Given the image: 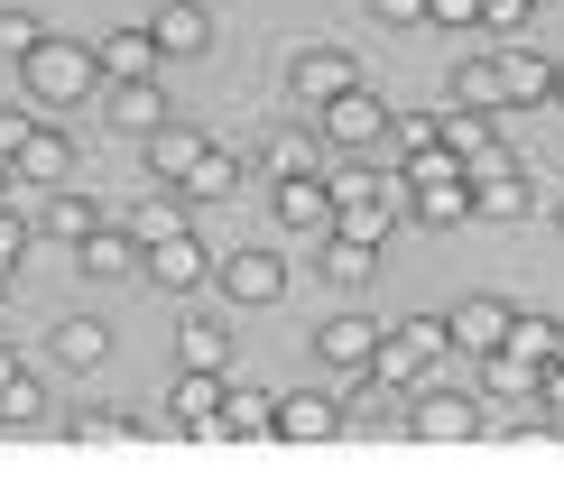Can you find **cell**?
<instances>
[{
	"label": "cell",
	"mask_w": 564,
	"mask_h": 480,
	"mask_svg": "<svg viewBox=\"0 0 564 480\" xmlns=\"http://www.w3.org/2000/svg\"><path fill=\"white\" fill-rule=\"evenodd\" d=\"M454 360V324L444 315H398L380 332V351H370V379H389V389H408V379H426Z\"/></svg>",
	"instance_id": "4"
},
{
	"label": "cell",
	"mask_w": 564,
	"mask_h": 480,
	"mask_svg": "<svg viewBox=\"0 0 564 480\" xmlns=\"http://www.w3.org/2000/svg\"><path fill=\"white\" fill-rule=\"evenodd\" d=\"M214 286H223L231 305H278V296H288V259H278V250H250V240H241V250L214 259Z\"/></svg>",
	"instance_id": "10"
},
{
	"label": "cell",
	"mask_w": 564,
	"mask_h": 480,
	"mask_svg": "<svg viewBox=\"0 0 564 480\" xmlns=\"http://www.w3.org/2000/svg\"><path fill=\"white\" fill-rule=\"evenodd\" d=\"M546 332H555L546 315H519V324H509V351H528V360H546Z\"/></svg>",
	"instance_id": "40"
},
{
	"label": "cell",
	"mask_w": 564,
	"mask_h": 480,
	"mask_svg": "<svg viewBox=\"0 0 564 480\" xmlns=\"http://www.w3.org/2000/svg\"><path fill=\"white\" fill-rule=\"evenodd\" d=\"M130 231H139V240H167V231H185V195H176V185H149V195L130 204Z\"/></svg>",
	"instance_id": "33"
},
{
	"label": "cell",
	"mask_w": 564,
	"mask_h": 480,
	"mask_svg": "<svg viewBox=\"0 0 564 480\" xmlns=\"http://www.w3.org/2000/svg\"><path fill=\"white\" fill-rule=\"evenodd\" d=\"M334 231H361V240H389V222H398V204H408V176H380V166H334Z\"/></svg>",
	"instance_id": "3"
},
{
	"label": "cell",
	"mask_w": 564,
	"mask_h": 480,
	"mask_svg": "<svg viewBox=\"0 0 564 480\" xmlns=\"http://www.w3.org/2000/svg\"><path fill=\"white\" fill-rule=\"evenodd\" d=\"M93 56H102V84H149L158 65H167V56H158V37H149V29H111L102 46H93Z\"/></svg>",
	"instance_id": "23"
},
{
	"label": "cell",
	"mask_w": 564,
	"mask_h": 480,
	"mask_svg": "<svg viewBox=\"0 0 564 480\" xmlns=\"http://www.w3.org/2000/svg\"><path fill=\"white\" fill-rule=\"evenodd\" d=\"M389 139H398V157H426L435 139H444V120L435 111H389Z\"/></svg>",
	"instance_id": "36"
},
{
	"label": "cell",
	"mask_w": 564,
	"mask_h": 480,
	"mask_svg": "<svg viewBox=\"0 0 564 480\" xmlns=\"http://www.w3.org/2000/svg\"><path fill=\"white\" fill-rule=\"evenodd\" d=\"M37 120H46L37 102H0V157H19V139H29Z\"/></svg>",
	"instance_id": "39"
},
{
	"label": "cell",
	"mask_w": 564,
	"mask_h": 480,
	"mask_svg": "<svg viewBox=\"0 0 564 480\" xmlns=\"http://www.w3.org/2000/svg\"><path fill=\"white\" fill-rule=\"evenodd\" d=\"M149 37H158V56H204V46H214V10H204V0H158Z\"/></svg>",
	"instance_id": "21"
},
{
	"label": "cell",
	"mask_w": 564,
	"mask_h": 480,
	"mask_svg": "<svg viewBox=\"0 0 564 480\" xmlns=\"http://www.w3.org/2000/svg\"><path fill=\"white\" fill-rule=\"evenodd\" d=\"M10 176H19V185H10V204H19V212L37 222V195H56V185H75V139H65L56 120H37V130L19 139Z\"/></svg>",
	"instance_id": "6"
},
{
	"label": "cell",
	"mask_w": 564,
	"mask_h": 480,
	"mask_svg": "<svg viewBox=\"0 0 564 480\" xmlns=\"http://www.w3.org/2000/svg\"><path fill=\"white\" fill-rule=\"evenodd\" d=\"M0 379H19V351H10V342H0Z\"/></svg>",
	"instance_id": "45"
},
{
	"label": "cell",
	"mask_w": 564,
	"mask_h": 480,
	"mask_svg": "<svg viewBox=\"0 0 564 480\" xmlns=\"http://www.w3.org/2000/svg\"><path fill=\"white\" fill-rule=\"evenodd\" d=\"M269 212H278V231L324 240V231H334V185H324V176H269Z\"/></svg>",
	"instance_id": "12"
},
{
	"label": "cell",
	"mask_w": 564,
	"mask_h": 480,
	"mask_svg": "<svg viewBox=\"0 0 564 480\" xmlns=\"http://www.w3.org/2000/svg\"><path fill=\"white\" fill-rule=\"evenodd\" d=\"M380 315H324L315 324V360H324V370H351V379H361L370 370V351H380Z\"/></svg>",
	"instance_id": "17"
},
{
	"label": "cell",
	"mask_w": 564,
	"mask_h": 480,
	"mask_svg": "<svg viewBox=\"0 0 564 480\" xmlns=\"http://www.w3.org/2000/svg\"><path fill=\"white\" fill-rule=\"evenodd\" d=\"M0 296H10V269H0Z\"/></svg>",
	"instance_id": "49"
},
{
	"label": "cell",
	"mask_w": 564,
	"mask_h": 480,
	"mask_svg": "<svg viewBox=\"0 0 564 480\" xmlns=\"http://www.w3.org/2000/svg\"><path fill=\"white\" fill-rule=\"evenodd\" d=\"M269 435H278V444H334V435H343V406L324 397V389H296V397H278Z\"/></svg>",
	"instance_id": "19"
},
{
	"label": "cell",
	"mask_w": 564,
	"mask_h": 480,
	"mask_svg": "<svg viewBox=\"0 0 564 480\" xmlns=\"http://www.w3.org/2000/svg\"><path fill=\"white\" fill-rule=\"evenodd\" d=\"M444 92H454L463 111H509V84H500V56H463V65H454V84H444Z\"/></svg>",
	"instance_id": "28"
},
{
	"label": "cell",
	"mask_w": 564,
	"mask_h": 480,
	"mask_svg": "<svg viewBox=\"0 0 564 480\" xmlns=\"http://www.w3.org/2000/svg\"><path fill=\"white\" fill-rule=\"evenodd\" d=\"M555 102H564V65H555Z\"/></svg>",
	"instance_id": "47"
},
{
	"label": "cell",
	"mask_w": 564,
	"mask_h": 480,
	"mask_svg": "<svg viewBox=\"0 0 564 480\" xmlns=\"http://www.w3.org/2000/svg\"><path fill=\"white\" fill-rule=\"evenodd\" d=\"M528 10H546V0H528Z\"/></svg>",
	"instance_id": "50"
},
{
	"label": "cell",
	"mask_w": 564,
	"mask_h": 480,
	"mask_svg": "<svg viewBox=\"0 0 564 480\" xmlns=\"http://www.w3.org/2000/svg\"><path fill=\"white\" fill-rule=\"evenodd\" d=\"M176 360H185V370H231V324L185 315V324H176Z\"/></svg>",
	"instance_id": "29"
},
{
	"label": "cell",
	"mask_w": 564,
	"mask_h": 480,
	"mask_svg": "<svg viewBox=\"0 0 564 480\" xmlns=\"http://www.w3.org/2000/svg\"><path fill=\"white\" fill-rule=\"evenodd\" d=\"M500 84H509V102H546L555 92V56L528 46V37H500Z\"/></svg>",
	"instance_id": "22"
},
{
	"label": "cell",
	"mask_w": 564,
	"mask_h": 480,
	"mask_svg": "<svg viewBox=\"0 0 564 480\" xmlns=\"http://www.w3.org/2000/svg\"><path fill=\"white\" fill-rule=\"evenodd\" d=\"M260 176H324V130L315 120H278V130H260Z\"/></svg>",
	"instance_id": "18"
},
{
	"label": "cell",
	"mask_w": 564,
	"mask_h": 480,
	"mask_svg": "<svg viewBox=\"0 0 564 480\" xmlns=\"http://www.w3.org/2000/svg\"><path fill=\"white\" fill-rule=\"evenodd\" d=\"M305 120H315L324 149H343V157H361V149H380V139H389V102H380L370 84H343L334 102H315Z\"/></svg>",
	"instance_id": "7"
},
{
	"label": "cell",
	"mask_w": 564,
	"mask_h": 480,
	"mask_svg": "<svg viewBox=\"0 0 564 480\" xmlns=\"http://www.w3.org/2000/svg\"><path fill=\"white\" fill-rule=\"evenodd\" d=\"M408 435H416V444H481V435H490V406L463 397L454 379H435V389L408 406Z\"/></svg>",
	"instance_id": "8"
},
{
	"label": "cell",
	"mask_w": 564,
	"mask_h": 480,
	"mask_svg": "<svg viewBox=\"0 0 564 480\" xmlns=\"http://www.w3.org/2000/svg\"><path fill=\"white\" fill-rule=\"evenodd\" d=\"M444 324H454V351L463 360H490V351L509 342V324H519V305H509V296H463Z\"/></svg>",
	"instance_id": "16"
},
{
	"label": "cell",
	"mask_w": 564,
	"mask_h": 480,
	"mask_svg": "<svg viewBox=\"0 0 564 480\" xmlns=\"http://www.w3.org/2000/svg\"><path fill=\"white\" fill-rule=\"evenodd\" d=\"M46 351H56V370H102L111 360V324L102 315H65L56 332H46Z\"/></svg>",
	"instance_id": "25"
},
{
	"label": "cell",
	"mask_w": 564,
	"mask_h": 480,
	"mask_svg": "<svg viewBox=\"0 0 564 480\" xmlns=\"http://www.w3.org/2000/svg\"><path fill=\"white\" fill-rule=\"evenodd\" d=\"M37 425H46V389H37L29 370L0 379V435H37Z\"/></svg>",
	"instance_id": "31"
},
{
	"label": "cell",
	"mask_w": 564,
	"mask_h": 480,
	"mask_svg": "<svg viewBox=\"0 0 564 480\" xmlns=\"http://www.w3.org/2000/svg\"><path fill=\"white\" fill-rule=\"evenodd\" d=\"M149 286H167V296H195L204 277H214V259H204V240H195V222L185 231H167V240H149V269H139Z\"/></svg>",
	"instance_id": "15"
},
{
	"label": "cell",
	"mask_w": 564,
	"mask_h": 480,
	"mask_svg": "<svg viewBox=\"0 0 564 480\" xmlns=\"http://www.w3.org/2000/svg\"><path fill=\"white\" fill-rule=\"evenodd\" d=\"M398 176H408V212H416V222H435V231L473 222V166H463L454 149H444V139H435L426 157H408Z\"/></svg>",
	"instance_id": "2"
},
{
	"label": "cell",
	"mask_w": 564,
	"mask_h": 480,
	"mask_svg": "<svg viewBox=\"0 0 564 480\" xmlns=\"http://www.w3.org/2000/svg\"><path fill=\"white\" fill-rule=\"evenodd\" d=\"M241 176H250V166L231 157V149H204V157H195V176H185L176 195H185V204H223V195H241Z\"/></svg>",
	"instance_id": "30"
},
{
	"label": "cell",
	"mask_w": 564,
	"mask_h": 480,
	"mask_svg": "<svg viewBox=\"0 0 564 480\" xmlns=\"http://www.w3.org/2000/svg\"><path fill=\"white\" fill-rule=\"evenodd\" d=\"M315 269H324V286H343V296H361V286L380 277V240H361V231H324Z\"/></svg>",
	"instance_id": "20"
},
{
	"label": "cell",
	"mask_w": 564,
	"mask_h": 480,
	"mask_svg": "<svg viewBox=\"0 0 564 480\" xmlns=\"http://www.w3.org/2000/svg\"><path fill=\"white\" fill-rule=\"evenodd\" d=\"M75 269H84L93 286H130L139 269H149V240H139L130 222H102V231L75 240Z\"/></svg>",
	"instance_id": "9"
},
{
	"label": "cell",
	"mask_w": 564,
	"mask_h": 480,
	"mask_svg": "<svg viewBox=\"0 0 564 480\" xmlns=\"http://www.w3.org/2000/svg\"><path fill=\"white\" fill-rule=\"evenodd\" d=\"M204 149H214V139H204L195 120H158V130L139 139V166H149V185H185Z\"/></svg>",
	"instance_id": "14"
},
{
	"label": "cell",
	"mask_w": 564,
	"mask_h": 480,
	"mask_svg": "<svg viewBox=\"0 0 564 480\" xmlns=\"http://www.w3.org/2000/svg\"><path fill=\"white\" fill-rule=\"evenodd\" d=\"M139 425L130 416H111V406H84V416H65V444H130Z\"/></svg>",
	"instance_id": "35"
},
{
	"label": "cell",
	"mask_w": 564,
	"mask_h": 480,
	"mask_svg": "<svg viewBox=\"0 0 564 480\" xmlns=\"http://www.w3.org/2000/svg\"><path fill=\"white\" fill-rule=\"evenodd\" d=\"M555 231H564V195H555Z\"/></svg>",
	"instance_id": "48"
},
{
	"label": "cell",
	"mask_w": 564,
	"mask_h": 480,
	"mask_svg": "<svg viewBox=\"0 0 564 480\" xmlns=\"http://www.w3.org/2000/svg\"><path fill=\"white\" fill-rule=\"evenodd\" d=\"M343 84H361V65H351V46H296V56H288V102H305V111H315V102H334V92Z\"/></svg>",
	"instance_id": "11"
},
{
	"label": "cell",
	"mask_w": 564,
	"mask_h": 480,
	"mask_svg": "<svg viewBox=\"0 0 564 480\" xmlns=\"http://www.w3.org/2000/svg\"><path fill=\"white\" fill-rule=\"evenodd\" d=\"M269 416H278V397H269V389H231V397H223V416H214V444H260V435H269Z\"/></svg>",
	"instance_id": "27"
},
{
	"label": "cell",
	"mask_w": 564,
	"mask_h": 480,
	"mask_svg": "<svg viewBox=\"0 0 564 480\" xmlns=\"http://www.w3.org/2000/svg\"><path fill=\"white\" fill-rule=\"evenodd\" d=\"M546 370H564V324H555V332H546Z\"/></svg>",
	"instance_id": "44"
},
{
	"label": "cell",
	"mask_w": 564,
	"mask_h": 480,
	"mask_svg": "<svg viewBox=\"0 0 564 480\" xmlns=\"http://www.w3.org/2000/svg\"><path fill=\"white\" fill-rule=\"evenodd\" d=\"M10 185H19V176H10V157H0V204H10Z\"/></svg>",
	"instance_id": "46"
},
{
	"label": "cell",
	"mask_w": 564,
	"mask_h": 480,
	"mask_svg": "<svg viewBox=\"0 0 564 480\" xmlns=\"http://www.w3.org/2000/svg\"><path fill=\"white\" fill-rule=\"evenodd\" d=\"M351 397H361V406H343V435H389V425H408V416H398V389H389V379H361V389H351Z\"/></svg>",
	"instance_id": "32"
},
{
	"label": "cell",
	"mask_w": 564,
	"mask_h": 480,
	"mask_svg": "<svg viewBox=\"0 0 564 480\" xmlns=\"http://www.w3.org/2000/svg\"><path fill=\"white\" fill-rule=\"evenodd\" d=\"M546 416H555V435H564V370H546Z\"/></svg>",
	"instance_id": "43"
},
{
	"label": "cell",
	"mask_w": 564,
	"mask_h": 480,
	"mask_svg": "<svg viewBox=\"0 0 564 480\" xmlns=\"http://www.w3.org/2000/svg\"><path fill=\"white\" fill-rule=\"evenodd\" d=\"M473 212L481 222H528L536 212V166L519 149H481L473 157Z\"/></svg>",
	"instance_id": "5"
},
{
	"label": "cell",
	"mask_w": 564,
	"mask_h": 480,
	"mask_svg": "<svg viewBox=\"0 0 564 480\" xmlns=\"http://www.w3.org/2000/svg\"><path fill=\"white\" fill-rule=\"evenodd\" d=\"M37 231L75 250L84 231H102V204H93V195H75V185H56V195H37Z\"/></svg>",
	"instance_id": "26"
},
{
	"label": "cell",
	"mask_w": 564,
	"mask_h": 480,
	"mask_svg": "<svg viewBox=\"0 0 564 480\" xmlns=\"http://www.w3.org/2000/svg\"><path fill=\"white\" fill-rule=\"evenodd\" d=\"M490 120H500V111H463V102H454V111H444V149L473 166L481 149H500V130H490Z\"/></svg>",
	"instance_id": "34"
},
{
	"label": "cell",
	"mask_w": 564,
	"mask_h": 480,
	"mask_svg": "<svg viewBox=\"0 0 564 480\" xmlns=\"http://www.w3.org/2000/svg\"><path fill=\"white\" fill-rule=\"evenodd\" d=\"M37 37H46V19H37V10H0V65H19Z\"/></svg>",
	"instance_id": "37"
},
{
	"label": "cell",
	"mask_w": 564,
	"mask_h": 480,
	"mask_svg": "<svg viewBox=\"0 0 564 480\" xmlns=\"http://www.w3.org/2000/svg\"><path fill=\"white\" fill-rule=\"evenodd\" d=\"M29 231H37L29 212H19V204H0V269H10V277H19V259H29Z\"/></svg>",
	"instance_id": "38"
},
{
	"label": "cell",
	"mask_w": 564,
	"mask_h": 480,
	"mask_svg": "<svg viewBox=\"0 0 564 480\" xmlns=\"http://www.w3.org/2000/svg\"><path fill=\"white\" fill-rule=\"evenodd\" d=\"M426 19H435V29H473L481 0H426Z\"/></svg>",
	"instance_id": "41"
},
{
	"label": "cell",
	"mask_w": 564,
	"mask_h": 480,
	"mask_svg": "<svg viewBox=\"0 0 564 480\" xmlns=\"http://www.w3.org/2000/svg\"><path fill=\"white\" fill-rule=\"evenodd\" d=\"M370 19H389V29H416V19H426V0H370Z\"/></svg>",
	"instance_id": "42"
},
{
	"label": "cell",
	"mask_w": 564,
	"mask_h": 480,
	"mask_svg": "<svg viewBox=\"0 0 564 480\" xmlns=\"http://www.w3.org/2000/svg\"><path fill=\"white\" fill-rule=\"evenodd\" d=\"M19 84H29V102H37L46 120H65V111H84L93 92H102V56H93L84 37H56V29H46L29 56H19Z\"/></svg>",
	"instance_id": "1"
},
{
	"label": "cell",
	"mask_w": 564,
	"mask_h": 480,
	"mask_svg": "<svg viewBox=\"0 0 564 480\" xmlns=\"http://www.w3.org/2000/svg\"><path fill=\"white\" fill-rule=\"evenodd\" d=\"M102 111H111V130H130V139H149L158 120H176V102L158 92V75H149V84H111V92H102Z\"/></svg>",
	"instance_id": "24"
},
{
	"label": "cell",
	"mask_w": 564,
	"mask_h": 480,
	"mask_svg": "<svg viewBox=\"0 0 564 480\" xmlns=\"http://www.w3.org/2000/svg\"><path fill=\"white\" fill-rule=\"evenodd\" d=\"M223 370H185L176 360V389H167V416H176V435L185 444H214V416H223Z\"/></svg>",
	"instance_id": "13"
}]
</instances>
